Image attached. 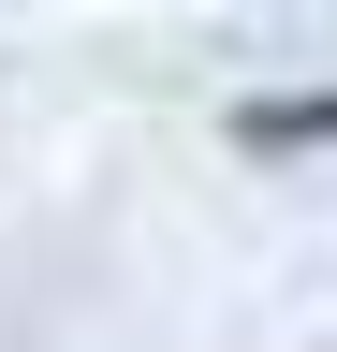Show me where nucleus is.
Here are the masks:
<instances>
[{
    "instance_id": "1",
    "label": "nucleus",
    "mask_w": 337,
    "mask_h": 352,
    "mask_svg": "<svg viewBox=\"0 0 337 352\" xmlns=\"http://www.w3.org/2000/svg\"><path fill=\"white\" fill-rule=\"evenodd\" d=\"M235 147H337V88H293V103H235Z\"/></svg>"
}]
</instances>
